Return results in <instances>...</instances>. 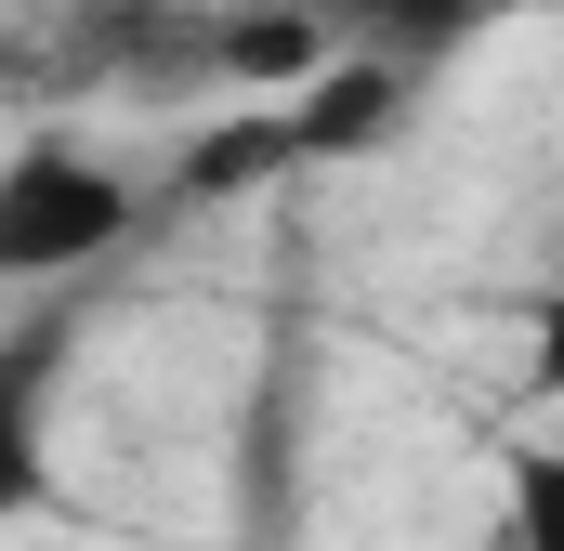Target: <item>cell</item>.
I'll list each match as a JSON object with an SVG mask.
<instances>
[{
	"label": "cell",
	"instance_id": "1",
	"mask_svg": "<svg viewBox=\"0 0 564 551\" xmlns=\"http://www.w3.org/2000/svg\"><path fill=\"white\" fill-rule=\"evenodd\" d=\"M132 184L119 171H93V158H66V144H26L13 171H0V276H66V263H106L119 237H132Z\"/></svg>",
	"mask_w": 564,
	"mask_h": 551
},
{
	"label": "cell",
	"instance_id": "2",
	"mask_svg": "<svg viewBox=\"0 0 564 551\" xmlns=\"http://www.w3.org/2000/svg\"><path fill=\"white\" fill-rule=\"evenodd\" d=\"M421 106V66H381V53H355V66H328L302 106H289V132H302V171H328V158H368V144H394V119Z\"/></svg>",
	"mask_w": 564,
	"mask_h": 551
},
{
	"label": "cell",
	"instance_id": "3",
	"mask_svg": "<svg viewBox=\"0 0 564 551\" xmlns=\"http://www.w3.org/2000/svg\"><path fill=\"white\" fill-rule=\"evenodd\" d=\"M197 40H210V79H250V93H276V79H328L341 53H328V13H289V0H263V13H197Z\"/></svg>",
	"mask_w": 564,
	"mask_h": 551
},
{
	"label": "cell",
	"instance_id": "4",
	"mask_svg": "<svg viewBox=\"0 0 564 551\" xmlns=\"http://www.w3.org/2000/svg\"><path fill=\"white\" fill-rule=\"evenodd\" d=\"M486 13H512V0H341V26H355V53H381V66H446Z\"/></svg>",
	"mask_w": 564,
	"mask_h": 551
},
{
	"label": "cell",
	"instance_id": "5",
	"mask_svg": "<svg viewBox=\"0 0 564 551\" xmlns=\"http://www.w3.org/2000/svg\"><path fill=\"white\" fill-rule=\"evenodd\" d=\"M263 171H302V132H289V106L197 132V144H184V171H171V197H250Z\"/></svg>",
	"mask_w": 564,
	"mask_h": 551
},
{
	"label": "cell",
	"instance_id": "6",
	"mask_svg": "<svg viewBox=\"0 0 564 551\" xmlns=\"http://www.w3.org/2000/svg\"><path fill=\"white\" fill-rule=\"evenodd\" d=\"M512 551H564V446L512 460Z\"/></svg>",
	"mask_w": 564,
	"mask_h": 551
},
{
	"label": "cell",
	"instance_id": "7",
	"mask_svg": "<svg viewBox=\"0 0 564 551\" xmlns=\"http://www.w3.org/2000/svg\"><path fill=\"white\" fill-rule=\"evenodd\" d=\"M525 368H539V395H564V276L539 289V315H525Z\"/></svg>",
	"mask_w": 564,
	"mask_h": 551
},
{
	"label": "cell",
	"instance_id": "8",
	"mask_svg": "<svg viewBox=\"0 0 564 551\" xmlns=\"http://www.w3.org/2000/svg\"><path fill=\"white\" fill-rule=\"evenodd\" d=\"M525 13H564V0H525Z\"/></svg>",
	"mask_w": 564,
	"mask_h": 551
}]
</instances>
